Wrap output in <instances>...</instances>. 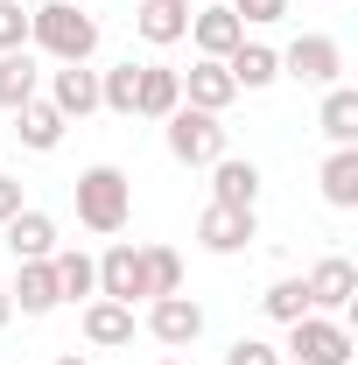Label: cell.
Instances as JSON below:
<instances>
[{"label": "cell", "instance_id": "2e32d148", "mask_svg": "<svg viewBox=\"0 0 358 365\" xmlns=\"http://www.w3.org/2000/svg\"><path fill=\"white\" fill-rule=\"evenodd\" d=\"M85 344H98V351H120V344H134V309H127V302H106V295H91V302H85Z\"/></svg>", "mask_w": 358, "mask_h": 365}, {"label": "cell", "instance_id": "cb8c5ba5", "mask_svg": "<svg viewBox=\"0 0 358 365\" xmlns=\"http://www.w3.org/2000/svg\"><path fill=\"white\" fill-rule=\"evenodd\" d=\"M316 182H323V204L330 211H358V148H337Z\"/></svg>", "mask_w": 358, "mask_h": 365}, {"label": "cell", "instance_id": "ac0fdd59", "mask_svg": "<svg viewBox=\"0 0 358 365\" xmlns=\"http://www.w3.org/2000/svg\"><path fill=\"white\" fill-rule=\"evenodd\" d=\"M49 274H56V295L63 302H91L98 295V260H91L85 246H56L49 253Z\"/></svg>", "mask_w": 358, "mask_h": 365}, {"label": "cell", "instance_id": "f1b7e54d", "mask_svg": "<svg viewBox=\"0 0 358 365\" xmlns=\"http://www.w3.org/2000/svg\"><path fill=\"white\" fill-rule=\"evenodd\" d=\"M225 365H281V344H267V337H239V344L225 351Z\"/></svg>", "mask_w": 358, "mask_h": 365}, {"label": "cell", "instance_id": "8992f818", "mask_svg": "<svg viewBox=\"0 0 358 365\" xmlns=\"http://www.w3.org/2000/svg\"><path fill=\"white\" fill-rule=\"evenodd\" d=\"M302 288H310V309L316 317H344L358 295V267L344 260V253H330V260H316L310 274H302Z\"/></svg>", "mask_w": 358, "mask_h": 365}, {"label": "cell", "instance_id": "d6986e66", "mask_svg": "<svg viewBox=\"0 0 358 365\" xmlns=\"http://www.w3.org/2000/svg\"><path fill=\"white\" fill-rule=\"evenodd\" d=\"M134 29H140V43H155V49L183 43L190 36V0H140Z\"/></svg>", "mask_w": 358, "mask_h": 365}, {"label": "cell", "instance_id": "e575fe53", "mask_svg": "<svg viewBox=\"0 0 358 365\" xmlns=\"http://www.w3.org/2000/svg\"><path fill=\"white\" fill-rule=\"evenodd\" d=\"M78 7H91V0H78Z\"/></svg>", "mask_w": 358, "mask_h": 365}, {"label": "cell", "instance_id": "277c9868", "mask_svg": "<svg viewBox=\"0 0 358 365\" xmlns=\"http://www.w3.org/2000/svg\"><path fill=\"white\" fill-rule=\"evenodd\" d=\"M288 359L295 365H352V330L344 317H295L288 323Z\"/></svg>", "mask_w": 358, "mask_h": 365}, {"label": "cell", "instance_id": "e0dca14e", "mask_svg": "<svg viewBox=\"0 0 358 365\" xmlns=\"http://www.w3.org/2000/svg\"><path fill=\"white\" fill-rule=\"evenodd\" d=\"M183 106V78L169 63H140V91H134V120H169Z\"/></svg>", "mask_w": 358, "mask_h": 365}, {"label": "cell", "instance_id": "5bb4252c", "mask_svg": "<svg viewBox=\"0 0 358 365\" xmlns=\"http://www.w3.org/2000/svg\"><path fill=\"white\" fill-rule=\"evenodd\" d=\"M0 232H7V253H14V260H49V253L63 246L49 211H14V218H7Z\"/></svg>", "mask_w": 358, "mask_h": 365}, {"label": "cell", "instance_id": "44dd1931", "mask_svg": "<svg viewBox=\"0 0 358 365\" xmlns=\"http://www.w3.org/2000/svg\"><path fill=\"white\" fill-rule=\"evenodd\" d=\"M225 71H232V85H239V91H267L274 78H281V56H274L267 43H239L232 56H225Z\"/></svg>", "mask_w": 358, "mask_h": 365}, {"label": "cell", "instance_id": "9a60e30c", "mask_svg": "<svg viewBox=\"0 0 358 365\" xmlns=\"http://www.w3.org/2000/svg\"><path fill=\"white\" fill-rule=\"evenodd\" d=\"M14 288H7V302L21 309V317H49L63 295H56V274H49V260H14Z\"/></svg>", "mask_w": 358, "mask_h": 365}, {"label": "cell", "instance_id": "4dcf8cb0", "mask_svg": "<svg viewBox=\"0 0 358 365\" xmlns=\"http://www.w3.org/2000/svg\"><path fill=\"white\" fill-rule=\"evenodd\" d=\"M14 211H29V204H21V182H14V176H0V225H7Z\"/></svg>", "mask_w": 358, "mask_h": 365}, {"label": "cell", "instance_id": "4316f807", "mask_svg": "<svg viewBox=\"0 0 358 365\" xmlns=\"http://www.w3.org/2000/svg\"><path fill=\"white\" fill-rule=\"evenodd\" d=\"M260 309H267L274 323H295V317H310V288H302V274H281L267 295H260Z\"/></svg>", "mask_w": 358, "mask_h": 365}, {"label": "cell", "instance_id": "603a6c76", "mask_svg": "<svg viewBox=\"0 0 358 365\" xmlns=\"http://www.w3.org/2000/svg\"><path fill=\"white\" fill-rule=\"evenodd\" d=\"M316 127L337 140V148H358V91H352V85H330V91H323Z\"/></svg>", "mask_w": 358, "mask_h": 365}, {"label": "cell", "instance_id": "d6a6232c", "mask_svg": "<svg viewBox=\"0 0 358 365\" xmlns=\"http://www.w3.org/2000/svg\"><path fill=\"white\" fill-rule=\"evenodd\" d=\"M56 365H91V359H78V351H71V359H56Z\"/></svg>", "mask_w": 358, "mask_h": 365}, {"label": "cell", "instance_id": "8fae6325", "mask_svg": "<svg viewBox=\"0 0 358 365\" xmlns=\"http://www.w3.org/2000/svg\"><path fill=\"white\" fill-rule=\"evenodd\" d=\"M49 106H56L63 120L98 113V71H85V63H56V71H49Z\"/></svg>", "mask_w": 358, "mask_h": 365}, {"label": "cell", "instance_id": "f546056e", "mask_svg": "<svg viewBox=\"0 0 358 365\" xmlns=\"http://www.w3.org/2000/svg\"><path fill=\"white\" fill-rule=\"evenodd\" d=\"M232 14H239V29H246V21H253V29H267V21L288 14V0H232Z\"/></svg>", "mask_w": 358, "mask_h": 365}, {"label": "cell", "instance_id": "836d02e7", "mask_svg": "<svg viewBox=\"0 0 358 365\" xmlns=\"http://www.w3.org/2000/svg\"><path fill=\"white\" fill-rule=\"evenodd\" d=\"M162 365H183V359H162Z\"/></svg>", "mask_w": 358, "mask_h": 365}, {"label": "cell", "instance_id": "30bf717a", "mask_svg": "<svg viewBox=\"0 0 358 365\" xmlns=\"http://www.w3.org/2000/svg\"><path fill=\"white\" fill-rule=\"evenodd\" d=\"M183 78V98L197 106V113H225L232 98H239V85H232V71H225L218 56H197L190 71H176Z\"/></svg>", "mask_w": 358, "mask_h": 365}, {"label": "cell", "instance_id": "1f68e13d", "mask_svg": "<svg viewBox=\"0 0 358 365\" xmlns=\"http://www.w3.org/2000/svg\"><path fill=\"white\" fill-rule=\"evenodd\" d=\"M7 317H14V302H7V288H0V323H7Z\"/></svg>", "mask_w": 358, "mask_h": 365}, {"label": "cell", "instance_id": "484cf974", "mask_svg": "<svg viewBox=\"0 0 358 365\" xmlns=\"http://www.w3.org/2000/svg\"><path fill=\"white\" fill-rule=\"evenodd\" d=\"M134 91H140V63H113V71H98V106H106V113L134 120Z\"/></svg>", "mask_w": 358, "mask_h": 365}, {"label": "cell", "instance_id": "3957f363", "mask_svg": "<svg viewBox=\"0 0 358 365\" xmlns=\"http://www.w3.org/2000/svg\"><path fill=\"white\" fill-rule=\"evenodd\" d=\"M162 127H169V155H176V162H190V169H211V162L225 155V113L176 106Z\"/></svg>", "mask_w": 358, "mask_h": 365}, {"label": "cell", "instance_id": "83f0119b", "mask_svg": "<svg viewBox=\"0 0 358 365\" xmlns=\"http://www.w3.org/2000/svg\"><path fill=\"white\" fill-rule=\"evenodd\" d=\"M7 49H29V7L21 0H0V56Z\"/></svg>", "mask_w": 358, "mask_h": 365}, {"label": "cell", "instance_id": "ffe728a7", "mask_svg": "<svg viewBox=\"0 0 358 365\" xmlns=\"http://www.w3.org/2000/svg\"><path fill=\"white\" fill-rule=\"evenodd\" d=\"M36 85H43V63H36L29 49H7V56H0V113H21V106L36 98Z\"/></svg>", "mask_w": 358, "mask_h": 365}, {"label": "cell", "instance_id": "7c38bea8", "mask_svg": "<svg viewBox=\"0 0 358 365\" xmlns=\"http://www.w3.org/2000/svg\"><path fill=\"white\" fill-rule=\"evenodd\" d=\"M190 43L225 63L232 49L246 43V29H239V14H232V7H190Z\"/></svg>", "mask_w": 358, "mask_h": 365}, {"label": "cell", "instance_id": "6da1fadb", "mask_svg": "<svg viewBox=\"0 0 358 365\" xmlns=\"http://www.w3.org/2000/svg\"><path fill=\"white\" fill-rule=\"evenodd\" d=\"M29 43L56 56V63H91V49H98V21H91L78 0H43V7H29Z\"/></svg>", "mask_w": 358, "mask_h": 365}, {"label": "cell", "instance_id": "ba28073f", "mask_svg": "<svg viewBox=\"0 0 358 365\" xmlns=\"http://www.w3.org/2000/svg\"><path fill=\"white\" fill-rule=\"evenodd\" d=\"M148 330H155V344L183 351V344L204 337V302H190V295H155V302H148Z\"/></svg>", "mask_w": 358, "mask_h": 365}, {"label": "cell", "instance_id": "7402d4cb", "mask_svg": "<svg viewBox=\"0 0 358 365\" xmlns=\"http://www.w3.org/2000/svg\"><path fill=\"white\" fill-rule=\"evenodd\" d=\"M14 127H21V148H36V155H49V148L63 140V127H71V120H63V113H56L49 98H29V106L14 113Z\"/></svg>", "mask_w": 358, "mask_h": 365}, {"label": "cell", "instance_id": "52a82bcc", "mask_svg": "<svg viewBox=\"0 0 358 365\" xmlns=\"http://www.w3.org/2000/svg\"><path fill=\"white\" fill-rule=\"evenodd\" d=\"M253 239H260V218H253V211L204 204V218H197V246H204V253H246Z\"/></svg>", "mask_w": 358, "mask_h": 365}, {"label": "cell", "instance_id": "7a4b0ae2", "mask_svg": "<svg viewBox=\"0 0 358 365\" xmlns=\"http://www.w3.org/2000/svg\"><path fill=\"white\" fill-rule=\"evenodd\" d=\"M71 197H78V225L98 232V239L127 232V218H134V182H127V169H113V162L85 169V176L71 182Z\"/></svg>", "mask_w": 358, "mask_h": 365}, {"label": "cell", "instance_id": "4fadbf2b", "mask_svg": "<svg viewBox=\"0 0 358 365\" xmlns=\"http://www.w3.org/2000/svg\"><path fill=\"white\" fill-rule=\"evenodd\" d=\"M211 204L253 211V204H260V169L239 162V155H218V162H211Z\"/></svg>", "mask_w": 358, "mask_h": 365}, {"label": "cell", "instance_id": "9c48e42d", "mask_svg": "<svg viewBox=\"0 0 358 365\" xmlns=\"http://www.w3.org/2000/svg\"><path fill=\"white\" fill-rule=\"evenodd\" d=\"M98 295H106V302H127V309L148 295V281H140V246H106V253H98Z\"/></svg>", "mask_w": 358, "mask_h": 365}, {"label": "cell", "instance_id": "d4e9b609", "mask_svg": "<svg viewBox=\"0 0 358 365\" xmlns=\"http://www.w3.org/2000/svg\"><path fill=\"white\" fill-rule=\"evenodd\" d=\"M140 281H148V302L155 295H183V253L176 246H140Z\"/></svg>", "mask_w": 358, "mask_h": 365}, {"label": "cell", "instance_id": "5b68a950", "mask_svg": "<svg viewBox=\"0 0 358 365\" xmlns=\"http://www.w3.org/2000/svg\"><path fill=\"white\" fill-rule=\"evenodd\" d=\"M274 56H281V78L316 85V91H330L337 78H344V49H337V36H295V43L274 49Z\"/></svg>", "mask_w": 358, "mask_h": 365}]
</instances>
